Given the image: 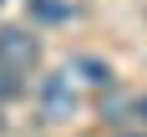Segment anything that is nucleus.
<instances>
[{
  "label": "nucleus",
  "instance_id": "nucleus-1",
  "mask_svg": "<svg viewBox=\"0 0 147 137\" xmlns=\"http://www.w3.org/2000/svg\"><path fill=\"white\" fill-rule=\"evenodd\" d=\"M41 117H46V122H71V117H76L71 71H51V76L41 81Z\"/></svg>",
  "mask_w": 147,
  "mask_h": 137
},
{
  "label": "nucleus",
  "instance_id": "nucleus-2",
  "mask_svg": "<svg viewBox=\"0 0 147 137\" xmlns=\"http://www.w3.org/2000/svg\"><path fill=\"white\" fill-rule=\"evenodd\" d=\"M41 61V41L20 26H5L0 30V66H10V71H30Z\"/></svg>",
  "mask_w": 147,
  "mask_h": 137
},
{
  "label": "nucleus",
  "instance_id": "nucleus-3",
  "mask_svg": "<svg viewBox=\"0 0 147 137\" xmlns=\"http://www.w3.org/2000/svg\"><path fill=\"white\" fill-rule=\"evenodd\" d=\"M26 10H30V20H41V26H61V20L76 15V5L71 0H26Z\"/></svg>",
  "mask_w": 147,
  "mask_h": 137
},
{
  "label": "nucleus",
  "instance_id": "nucleus-4",
  "mask_svg": "<svg viewBox=\"0 0 147 137\" xmlns=\"http://www.w3.org/2000/svg\"><path fill=\"white\" fill-rule=\"evenodd\" d=\"M71 71H81L91 86H112V81H117V76H112V66H107L102 56H76V61H71Z\"/></svg>",
  "mask_w": 147,
  "mask_h": 137
},
{
  "label": "nucleus",
  "instance_id": "nucleus-5",
  "mask_svg": "<svg viewBox=\"0 0 147 137\" xmlns=\"http://www.w3.org/2000/svg\"><path fill=\"white\" fill-rule=\"evenodd\" d=\"M10 97H20V71L0 66V102H10Z\"/></svg>",
  "mask_w": 147,
  "mask_h": 137
},
{
  "label": "nucleus",
  "instance_id": "nucleus-6",
  "mask_svg": "<svg viewBox=\"0 0 147 137\" xmlns=\"http://www.w3.org/2000/svg\"><path fill=\"white\" fill-rule=\"evenodd\" d=\"M122 112H127L122 97H107V102H102V117H107V122H122Z\"/></svg>",
  "mask_w": 147,
  "mask_h": 137
},
{
  "label": "nucleus",
  "instance_id": "nucleus-7",
  "mask_svg": "<svg viewBox=\"0 0 147 137\" xmlns=\"http://www.w3.org/2000/svg\"><path fill=\"white\" fill-rule=\"evenodd\" d=\"M137 117H142V122H147V97H142V102H137Z\"/></svg>",
  "mask_w": 147,
  "mask_h": 137
},
{
  "label": "nucleus",
  "instance_id": "nucleus-8",
  "mask_svg": "<svg viewBox=\"0 0 147 137\" xmlns=\"http://www.w3.org/2000/svg\"><path fill=\"white\" fill-rule=\"evenodd\" d=\"M122 137H142V132H122Z\"/></svg>",
  "mask_w": 147,
  "mask_h": 137
},
{
  "label": "nucleus",
  "instance_id": "nucleus-9",
  "mask_svg": "<svg viewBox=\"0 0 147 137\" xmlns=\"http://www.w3.org/2000/svg\"><path fill=\"white\" fill-rule=\"evenodd\" d=\"M0 127H5V122H0Z\"/></svg>",
  "mask_w": 147,
  "mask_h": 137
},
{
  "label": "nucleus",
  "instance_id": "nucleus-10",
  "mask_svg": "<svg viewBox=\"0 0 147 137\" xmlns=\"http://www.w3.org/2000/svg\"><path fill=\"white\" fill-rule=\"evenodd\" d=\"M0 5H5V0H0Z\"/></svg>",
  "mask_w": 147,
  "mask_h": 137
}]
</instances>
